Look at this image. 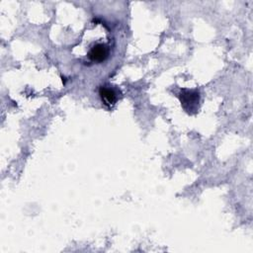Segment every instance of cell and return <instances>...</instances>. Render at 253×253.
<instances>
[{
	"mask_svg": "<svg viewBox=\"0 0 253 253\" xmlns=\"http://www.w3.org/2000/svg\"><path fill=\"white\" fill-rule=\"evenodd\" d=\"M182 107L189 114L197 113L200 105V93L197 90L182 89L179 94Z\"/></svg>",
	"mask_w": 253,
	"mask_h": 253,
	"instance_id": "cell-1",
	"label": "cell"
},
{
	"mask_svg": "<svg viewBox=\"0 0 253 253\" xmlns=\"http://www.w3.org/2000/svg\"><path fill=\"white\" fill-rule=\"evenodd\" d=\"M110 55V45L106 42H94L88 52H87V57L91 62L95 63H101L107 60V58Z\"/></svg>",
	"mask_w": 253,
	"mask_h": 253,
	"instance_id": "cell-2",
	"label": "cell"
},
{
	"mask_svg": "<svg viewBox=\"0 0 253 253\" xmlns=\"http://www.w3.org/2000/svg\"><path fill=\"white\" fill-rule=\"evenodd\" d=\"M99 97L101 99V102L106 106L107 108H113L117 101H118V91L113 88L111 85H101L98 90Z\"/></svg>",
	"mask_w": 253,
	"mask_h": 253,
	"instance_id": "cell-3",
	"label": "cell"
}]
</instances>
